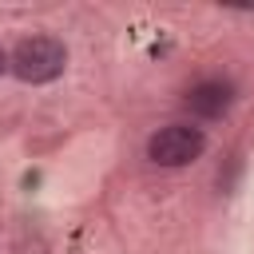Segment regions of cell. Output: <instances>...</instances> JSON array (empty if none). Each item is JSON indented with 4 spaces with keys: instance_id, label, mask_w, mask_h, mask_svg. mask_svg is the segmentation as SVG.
<instances>
[{
    "instance_id": "6da1fadb",
    "label": "cell",
    "mask_w": 254,
    "mask_h": 254,
    "mask_svg": "<svg viewBox=\"0 0 254 254\" xmlns=\"http://www.w3.org/2000/svg\"><path fill=\"white\" fill-rule=\"evenodd\" d=\"M64 67H67V48H64V40L44 36V32L24 36V40L12 48V56H8V71H12L20 83H52V79L64 75Z\"/></svg>"
},
{
    "instance_id": "7a4b0ae2",
    "label": "cell",
    "mask_w": 254,
    "mask_h": 254,
    "mask_svg": "<svg viewBox=\"0 0 254 254\" xmlns=\"http://www.w3.org/2000/svg\"><path fill=\"white\" fill-rule=\"evenodd\" d=\"M202 151H206V131L194 123H167L147 139V159L167 171L190 167L194 159H202Z\"/></svg>"
},
{
    "instance_id": "3957f363",
    "label": "cell",
    "mask_w": 254,
    "mask_h": 254,
    "mask_svg": "<svg viewBox=\"0 0 254 254\" xmlns=\"http://www.w3.org/2000/svg\"><path fill=\"white\" fill-rule=\"evenodd\" d=\"M234 103V87L230 79H202L187 91V111L202 115V119H218L226 115V107Z\"/></svg>"
},
{
    "instance_id": "277c9868",
    "label": "cell",
    "mask_w": 254,
    "mask_h": 254,
    "mask_svg": "<svg viewBox=\"0 0 254 254\" xmlns=\"http://www.w3.org/2000/svg\"><path fill=\"white\" fill-rule=\"evenodd\" d=\"M4 71H8V52L0 48V75H4Z\"/></svg>"
}]
</instances>
